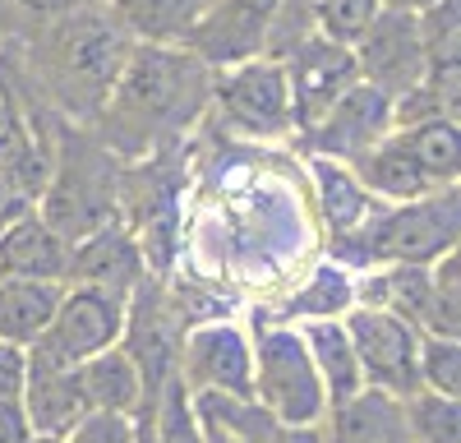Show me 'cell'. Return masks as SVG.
<instances>
[{
  "label": "cell",
  "instance_id": "16",
  "mask_svg": "<svg viewBox=\"0 0 461 443\" xmlns=\"http://www.w3.org/2000/svg\"><path fill=\"white\" fill-rule=\"evenodd\" d=\"M65 273H69V240L37 208H28L19 222L0 231V277L65 282Z\"/></svg>",
  "mask_w": 461,
  "mask_h": 443
},
{
  "label": "cell",
  "instance_id": "31",
  "mask_svg": "<svg viewBox=\"0 0 461 443\" xmlns=\"http://www.w3.org/2000/svg\"><path fill=\"white\" fill-rule=\"evenodd\" d=\"M65 443H143L139 416H121V411H84L69 425Z\"/></svg>",
  "mask_w": 461,
  "mask_h": 443
},
{
  "label": "cell",
  "instance_id": "35",
  "mask_svg": "<svg viewBox=\"0 0 461 443\" xmlns=\"http://www.w3.org/2000/svg\"><path fill=\"white\" fill-rule=\"evenodd\" d=\"M19 5L32 14V19H65V14H74V10H84L88 0H19Z\"/></svg>",
  "mask_w": 461,
  "mask_h": 443
},
{
  "label": "cell",
  "instance_id": "15",
  "mask_svg": "<svg viewBox=\"0 0 461 443\" xmlns=\"http://www.w3.org/2000/svg\"><path fill=\"white\" fill-rule=\"evenodd\" d=\"M23 416L32 425V434H56L65 438L69 425L88 411L84 388H79V365H69L60 356H51L47 347H28V384H23Z\"/></svg>",
  "mask_w": 461,
  "mask_h": 443
},
{
  "label": "cell",
  "instance_id": "17",
  "mask_svg": "<svg viewBox=\"0 0 461 443\" xmlns=\"http://www.w3.org/2000/svg\"><path fill=\"white\" fill-rule=\"evenodd\" d=\"M79 388L88 411H121V416H143V406L152 402L143 369L134 365V356L115 342L88 360H79Z\"/></svg>",
  "mask_w": 461,
  "mask_h": 443
},
{
  "label": "cell",
  "instance_id": "28",
  "mask_svg": "<svg viewBox=\"0 0 461 443\" xmlns=\"http://www.w3.org/2000/svg\"><path fill=\"white\" fill-rule=\"evenodd\" d=\"M402 406H406L411 443H461V402L456 397L415 388L411 397H402Z\"/></svg>",
  "mask_w": 461,
  "mask_h": 443
},
{
  "label": "cell",
  "instance_id": "19",
  "mask_svg": "<svg viewBox=\"0 0 461 443\" xmlns=\"http://www.w3.org/2000/svg\"><path fill=\"white\" fill-rule=\"evenodd\" d=\"M351 171L360 176V185H365L374 199H388V203H406V199H420V194L438 190V185L420 171L415 153L406 148V139H402L397 130L383 139V143H374Z\"/></svg>",
  "mask_w": 461,
  "mask_h": 443
},
{
  "label": "cell",
  "instance_id": "40",
  "mask_svg": "<svg viewBox=\"0 0 461 443\" xmlns=\"http://www.w3.org/2000/svg\"><path fill=\"white\" fill-rule=\"evenodd\" d=\"M310 5H314V0H310Z\"/></svg>",
  "mask_w": 461,
  "mask_h": 443
},
{
  "label": "cell",
  "instance_id": "7",
  "mask_svg": "<svg viewBox=\"0 0 461 443\" xmlns=\"http://www.w3.org/2000/svg\"><path fill=\"white\" fill-rule=\"evenodd\" d=\"M341 328L360 360L365 388L393 393V397H411L420 388V375H415L420 328H411L406 319H397L393 310H378V305H351L341 314Z\"/></svg>",
  "mask_w": 461,
  "mask_h": 443
},
{
  "label": "cell",
  "instance_id": "1",
  "mask_svg": "<svg viewBox=\"0 0 461 443\" xmlns=\"http://www.w3.org/2000/svg\"><path fill=\"white\" fill-rule=\"evenodd\" d=\"M212 102V69L176 42H134L106 106L97 111V143L111 158H148L176 148Z\"/></svg>",
  "mask_w": 461,
  "mask_h": 443
},
{
  "label": "cell",
  "instance_id": "38",
  "mask_svg": "<svg viewBox=\"0 0 461 443\" xmlns=\"http://www.w3.org/2000/svg\"><path fill=\"white\" fill-rule=\"evenodd\" d=\"M28 443H65V438H56V434H32Z\"/></svg>",
  "mask_w": 461,
  "mask_h": 443
},
{
  "label": "cell",
  "instance_id": "8",
  "mask_svg": "<svg viewBox=\"0 0 461 443\" xmlns=\"http://www.w3.org/2000/svg\"><path fill=\"white\" fill-rule=\"evenodd\" d=\"M176 375L189 393H236L254 397V347L249 332L236 323H194L180 332Z\"/></svg>",
  "mask_w": 461,
  "mask_h": 443
},
{
  "label": "cell",
  "instance_id": "33",
  "mask_svg": "<svg viewBox=\"0 0 461 443\" xmlns=\"http://www.w3.org/2000/svg\"><path fill=\"white\" fill-rule=\"evenodd\" d=\"M28 208H37V203H32V199H28L23 190H19V185H14V180H10L5 171H0V231H5L10 222H19V217H23Z\"/></svg>",
  "mask_w": 461,
  "mask_h": 443
},
{
  "label": "cell",
  "instance_id": "23",
  "mask_svg": "<svg viewBox=\"0 0 461 443\" xmlns=\"http://www.w3.org/2000/svg\"><path fill=\"white\" fill-rule=\"evenodd\" d=\"M212 0H111V14L134 42H185Z\"/></svg>",
  "mask_w": 461,
  "mask_h": 443
},
{
  "label": "cell",
  "instance_id": "10",
  "mask_svg": "<svg viewBox=\"0 0 461 443\" xmlns=\"http://www.w3.org/2000/svg\"><path fill=\"white\" fill-rule=\"evenodd\" d=\"M121 332H125V295L65 282L60 305H56L47 332L37 338V347H47L51 356L79 365V360L115 347V342H121Z\"/></svg>",
  "mask_w": 461,
  "mask_h": 443
},
{
  "label": "cell",
  "instance_id": "27",
  "mask_svg": "<svg viewBox=\"0 0 461 443\" xmlns=\"http://www.w3.org/2000/svg\"><path fill=\"white\" fill-rule=\"evenodd\" d=\"M420 47H425V74H461V0H434L415 14Z\"/></svg>",
  "mask_w": 461,
  "mask_h": 443
},
{
  "label": "cell",
  "instance_id": "26",
  "mask_svg": "<svg viewBox=\"0 0 461 443\" xmlns=\"http://www.w3.org/2000/svg\"><path fill=\"white\" fill-rule=\"evenodd\" d=\"M406 139V148L415 153L420 171H425L438 190L443 185H456L461 176V130L456 116H429V121H415L406 130H397Z\"/></svg>",
  "mask_w": 461,
  "mask_h": 443
},
{
  "label": "cell",
  "instance_id": "20",
  "mask_svg": "<svg viewBox=\"0 0 461 443\" xmlns=\"http://www.w3.org/2000/svg\"><path fill=\"white\" fill-rule=\"evenodd\" d=\"M194 402V420L203 443H267L277 420L263 411L254 397L236 393H189Z\"/></svg>",
  "mask_w": 461,
  "mask_h": 443
},
{
  "label": "cell",
  "instance_id": "2",
  "mask_svg": "<svg viewBox=\"0 0 461 443\" xmlns=\"http://www.w3.org/2000/svg\"><path fill=\"white\" fill-rule=\"evenodd\" d=\"M130 47L134 37L121 28V19L93 5L51 19L42 47H37V65H42V84L65 106V116L97 121V111L106 106L115 79H121Z\"/></svg>",
  "mask_w": 461,
  "mask_h": 443
},
{
  "label": "cell",
  "instance_id": "37",
  "mask_svg": "<svg viewBox=\"0 0 461 443\" xmlns=\"http://www.w3.org/2000/svg\"><path fill=\"white\" fill-rule=\"evenodd\" d=\"M425 5H434V0H383V10H406V14H420Z\"/></svg>",
  "mask_w": 461,
  "mask_h": 443
},
{
  "label": "cell",
  "instance_id": "29",
  "mask_svg": "<svg viewBox=\"0 0 461 443\" xmlns=\"http://www.w3.org/2000/svg\"><path fill=\"white\" fill-rule=\"evenodd\" d=\"M415 375H420V388L456 397L461 393V338H447V332H420Z\"/></svg>",
  "mask_w": 461,
  "mask_h": 443
},
{
  "label": "cell",
  "instance_id": "6",
  "mask_svg": "<svg viewBox=\"0 0 461 443\" xmlns=\"http://www.w3.org/2000/svg\"><path fill=\"white\" fill-rule=\"evenodd\" d=\"M208 111H217L221 130L240 134L249 143H277V139L295 134L286 69L277 60H267V56L212 69V102H208Z\"/></svg>",
  "mask_w": 461,
  "mask_h": 443
},
{
  "label": "cell",
  "instance_id": "39",
  "mask_svg": "<svg viewBox=\"0 0 461 443\" xmlns=\"http://www.w3.org/2000/svg\"><path fill=\"white\" fill-rule=\"evenodd\" d=\"M10 111V97H5V84H0V116H5Z\"/></svg>",
  "mask_w": 461,
  "mask_h": 443
},
{
  "label": "cell",
  "instance_id": "12",
  "mask_svg": "<svg viewBox=\"0 0 461 443\" xmlns=\"http://www.w3.org/2000/svg\"><path fill=\"white\" fill-rule=\"evenodd\" d=\"M356 69H360V84L402 97L406 88H415L425 79V47H420V28L415 14L406 10H378V19L365 28V37L351 47Z\"/></svg>",
  "mask_w": 461,
  "mask_h": 443
},
{
  "label": "cell",
  "instance_id": "21",
  "mask_svg": "<svg viewBox=\"0 0 461 443\" xmlns=\"http://www.w3.org/2000/svg\"><path fill=\"white\" fill-rule=\"evenodd\" d=\"M65 282L42 277H0V342L32 347L47 332L56 305H60Z\"/></svg>",
  "mask_w": 461,
  "mask_h": 443
},
{
  "label": "cell",
  "instance_id": "13",
  "mask_svg": "<svg viewBox=\"0 0 461 443\" xmlns=\"http://www.w3.org/2000/svg\"><path fill=\"white\" fill-rule=\"evenodd\" d=\"M282 0H212L203 19L185 32V51L199 56L208 69H226L263 56V37Z\"/></svg>",
  "mask_w": 461,
  "mask_h": 443
},
{
  "label": "cell",
  "instance_id": "11",
  "mask_svg": "<svg viewBox=\"0 0 461 443\" xmlns=\"http://www.w3.org/2000/svg\"><path fill=\"white\" fill-rule=\"evenodd\" d=\"M277 65L286 69L295 134L310 130V125H319V121L328 116V106L360 79L351 47L328 42V37H319V32H310V37H304V42H300L286 60H277Z\"/></svg>",
  "mask_w": 461,
  "mask_h": 443
},
{
  "label": "cell",
  "instance_id": "18",
  "mask_svg": "<svg viewBox=\"0 0 461 443\" xmlns=\"http://www.w3.org/2000/svg\"><path fill=\"white\" fill-rule=\"evenodd\" d=\"M328 443H411L406 429V406L393 393L360 388L356 397H346L328 406Z\"/></svg>",
  "mask_w": 461,
  "mask_h": 443
},
{
  "label": "cell",
  "instance_id": "25",
  "mask_svg": "<svg viewBox=\"0 0 461 443\" xmlns=\"http://www.w3.org/2000/svg\"><path fill=\"white\" fill-rule=\"evenodd\" d=\"M356 305V282L351 273H346L341 264H319L310 277H304V286L291 295V301L282 305V323H310V319H341L346 310Z\"/></svg>",
  "mask_w": 461,
  "mask_h": 443
},
{
  "label": "cell",
  "instance_id": "32",
  "mask_svg": "<svg viewBox=\"0 0 461 443\" xmlns=\"http://www.w3.org/2000/svg\"><path fill=\"white\" fill-rule=\"evenodd\" d=\"M28 384V347L0 342V402H19Z\"/></svg>",
  "mask_w": 461,
  "mask_h": 443
},
{
  "label": "cell",
  "instance_id": "4",
  "mask_svg": "<svg viewBox=\"0 0 461 443\" xmlns=\"http://www.w3.org/2000/svg\"><path fill=\"white\" fill-rule=\"evenodd\" d=\"M254 347V402L277 425H323L328 397L319 384V369L310 360L295 323H258L249 332Z\"/></svg>",
  "mask_w": 461,
  "mask_h": 443
},
{
  "label": "cell",
  "instance_id": "24",
  "mask_svg": "<svg viewBox=\"0 0 461 443\" xmlns=\"http://www.w3.org/2000/svg\"><path fill=\"white\" fill-rule=\"evenodd\" d=\"M310 171H314V185H319V208H323V222L332 240L337 236H351L360 222L374 212V194L360 185V176L346 167V162H332V158H310Z\"/></svg>",
  "mask_w": 461,
  "mask_h": 443
},
{
  "label": "cell",
  "instance_id": "14",
  "mask_svg": "<svg viewBox=\"0 0 461 443\" xmlns=\"http://www.w3.org/2000/svg\"><path fill=\"white\" fill-rule=\"evenodd\" d=\"M148 277V258L139 249V236L125 227L121 217L102 222L88 236H79L69 245V273L65 282L74 286H97V291H111V295H125Z\"/></svg>",
  "mask_w": 461,
  "mask_h": 443
},
{
  "label": "cell",
  "instance_id": "5",
  "mask_svg": "<svg viewBox=\"0 0 461 443\" xmlns=\"http://www.w3.org/2000/svg\"><path fill=\"white\" fill-rule=\"evenodd\" d=\"M115 194H121L115 158L102 143H69L51 162V180L37 199V212L74 245L79 236L115 217Z\"/></svg>",
  "mask_w": 461,
  "mask_h": 443
},
{
  "label": "cell",
  "instance_id": "9",
  "mask_svg": "<svg viewBox=\"0 0 461 443\" xmlns=\"http://www.w3.org/2000/svg\"><path fill=\"white\" fill-rule=\"evenodd\" d=\"M388 134H393V97L356 79L328 106V116L319 125L300 130V143L310 148L314 158H332V162L356 167L369 148L383 143Z\"/></svg>",
  "mask_w": 461,
  "mask_h": 443
},
{
  "label": "cell",
  "instance_id": "30",
  "mask_svg": "<svg viewBox=\"0 0 461 443\" xmlns=\"http://www.w3.org/2000/svg\"><path fill=\"white\" fill-rule=\"evenodd\" d=\"M383 0H314V32L328 37V42L356 47L365 28L378 19Z\"/></svg>",
  "mask_w": 461,
  "mask_h": 443
},
{
  "label": "cell",
  "instance_id": "34",
  "mask_svg": "<svg viewBox=\"0 0 461 443\" xmlns=\"http://www.w3.org/2000/svg\"><path fill=\"white\" fill-rule=\"evenodd\" d=\"M32 438V425L23 416L19 402H0V443H28Z\"/></svg>",
  "mask_w": 461,
  "mask_h": 443
},
{
  "label": "cell",
  "instance_id": "3",
  "mask_svg": "<svg viewBox=\"0 0 461 443\" xmlns=\"http://www.w3.org/2000/svg\"><path fill=\"white\" fill-rule=\"evenodd\" d=\"M461 194L456 185L429 190L406 203L374 208L351 236L332 240V264L341 268H388V264H434L456 249Z\"/></svg>",
  "mask_w": 461,
  "mask_h": 443
},
{
  "label": "cell",
  "instance_id": "22",
  "mask_svg": "<svg viewBox=\"0 0 461 443\" xmlns=\"http://www.w3.org/2000/svg\"><path fill=\"white\" fill-rule=\"evenodd\" d=\"M295 328H300L304 347H310V360L319 369V384H323L328 406L356 397L365 388V379H360V360L351 351V338H346L341 319H310V323H295Z\"/></svg>",
  "mask_w": 461,
  "mask_h": 443
},
{
  "label": "cell",
  "instance_id": "36",
  "mask_svg": "<svg viewBox=\"0 0 461 443\" xmlns=\"http://www.w3.org/2000/svg\"><path fill=\"white\" fill-rule=\"evenodd\" d=\"M267 443H328L323 425H277Z\"/></svg>",
  "mask_w": 461,
  "mask_h": 443
}]
</instances>
